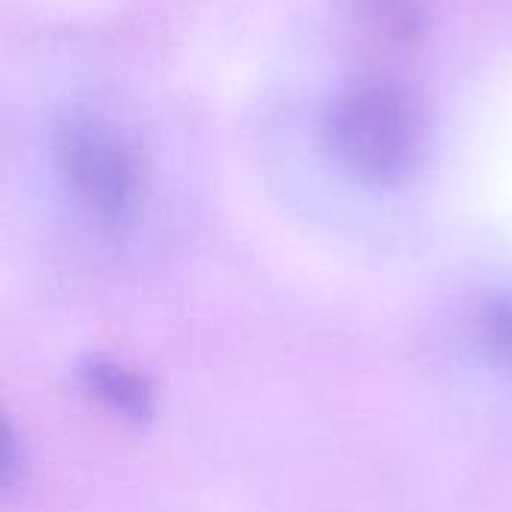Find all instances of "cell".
Segmentation results:
<instances>
[{"mask_svg": "<svg viewBox=\"0 0 512 512\" xmlns=\"http://www.w3.org/2000/svg\"><path fill=\"white\" fill-rule=\"evenodd\" d=\"M324 144L351 180L369 189H402L432 159L429 102L411 81L387 69L363 72L330 99Z\"/></svg>", "mask_w": 512, "mask_h": 512, "instance_id": "1", "label": "cell"}, {"mask_svg": "<svg viewBox=\"0 0 512 512\" xmlns=\"http://www.w3.org/2000/svg\"><path fill=\"white\" fill-rule=\"evenodd\" d=\"M78 381L96 402H102L114 417L126 423H147L156 414L153 381L117 357L108 354L84 357L78 363Z\"/></svg>", "mask_w": 512, "mask_h": 512, "instance_id": "4", "label": "cell"}, {"mask_svg": "<svg viewBox=\"0 0 512 512\" xmlns=\"http://www.w3.org/2000/svg\"><path fill=\"white\" fill-rule=\"evenodd\" d=\"M348 42L372 60H402L429 33L426 0H342Z\"/></svg>", "mask_w": 512, "mask_h": 512, "instance_id": "3", "label": "cell"}, {"mask_svg": "<svg viewBox=\"0 0 512 512\" xmlns=\"http://www.w3.org/2000/svg\"><path fill=\"white\" fill-rule=\"evenodd\" d=\"M21 468V444H18V432L12 429L9 417L0 408V486H6Z\"/></svg>", "mask_w": 512, "mask_h": 512, "instance_id": "6", "label": "cell"}, {"mask_svg": "<svg viewBox=\"0 0 512 512\" xmlns=\"http://www.w3.org/2000/svg\"><path fill=\"white\" fill-rule=\"evenodd\" d=\"M477 336L489 357L512 372V294H495L480 306Z\"/></svg>", "mask_w": 512, "mask_h": 512, "instance_id": "5", "label": "cell"}, {"mask_svg": "<svg viewBox=\"0 0 512 512\" xmlns=\"http://www.w3.org/2000/svg\"><path fill=\"white\" fill-rule=\"evenodd\" d=\"M63 183L102 228H126L144 201V162L135 144L102 117L72 114L54 129Z\"/></svg>", "mask_w": 512, "mask_h": 512, "instance_id": "2", "label": "cell"}]
</instances>
